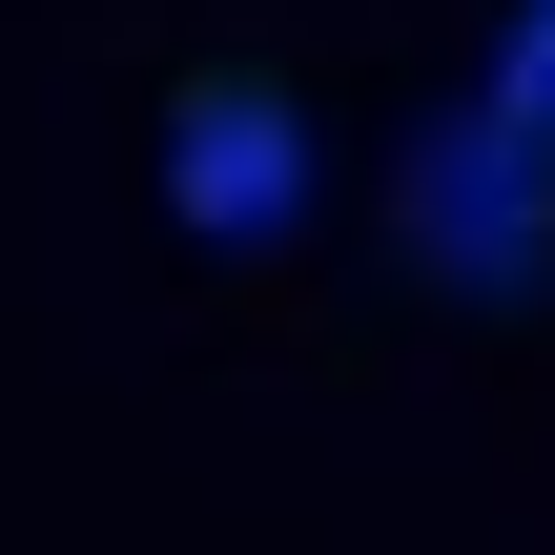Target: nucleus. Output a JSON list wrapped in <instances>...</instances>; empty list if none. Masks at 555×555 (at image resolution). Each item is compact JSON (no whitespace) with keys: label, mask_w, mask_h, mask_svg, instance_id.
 I'll list each match as a JSON object with an SVG mask.
<instances>
[{"label":"nucleus","mask_w":555,"mask_h":555,"mask_svg":"<svg viewBox=\"0 0 555 555\" xmlns=\"http://www.w3.org/2000/svg\"><path fill=\"white\" fill-rule=\"evenodd\" d=\"M412 206H433V247H453V268H494V288H515V268L555 247V165L515 144V124H494V103L433 144V185H412Z\"/></svg>","instance_id":"obj_1"},{"label":"nucleus","mask_w":555,"mask_h":555,"mask_svg":"<svg viewBox=\"0 0 555 555\" xmlns=\"http://www.w3.org/2000/svg\"><path fill=\"white\" fill-rule=\"evenodd\" d=\"M268 206H288V103L268 82L185 103V227H268Z\"/></svg>","instance_id":"obj_2"},{"label":"nucleus","mask_w":555,"mask_h":555,"mask_svg":"<svg viewBox=\"0 0 555 555\" xmlns=\"http://www.w3.org/2000/svg\"><path fill=\"white\" fill-rule=\"evenodd\" d=\"M494 124H515V144H535V165H555V0H535V21H515V41H494Z\"/></svg>","instance_id":"obj_3"}]
</instances>
